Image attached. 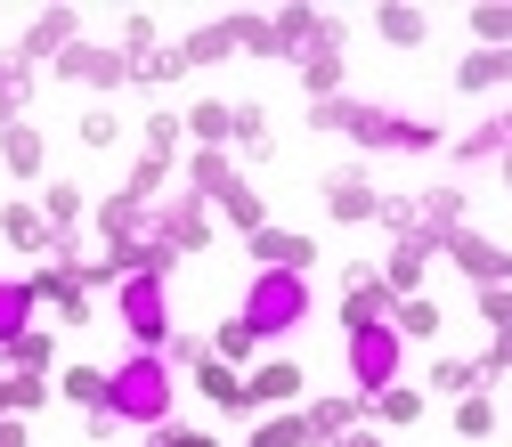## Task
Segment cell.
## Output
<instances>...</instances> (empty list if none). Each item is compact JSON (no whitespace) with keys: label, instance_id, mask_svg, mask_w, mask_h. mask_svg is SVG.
Returning a JSON list of instances; mask_svg holds the SVG:
<instances>
[{"label":"cell","instance_id":"1","mask_svg":"<svg viewBox=\"0 0 512 447\" xmlns=\"http://www.w3.org/2000/svg\"><path fill=\"white\" fill-rule=\"evenodd\" d=\"M106 415L114 423H163L171 415V366L155 350H131L106 374Z\"/></svg>","mask_w":512,"mask_h":447},{"label":"cell","instance_id":"2","mask_svg":"<svg viewBox=\"0 0 512 447\" xmlns=\"http://www.w3.org/2000/svg\"><path fill=\"white\" fill-rule=\"evenodd\" d=\"M301 317H309V285L285 277V269H261V285L244 293V317H236V326H244L252 342H269V334H293Z\"/></svg>","mask_w":512,"mask_h":447},{"label":"cell","instance_id":"3","mask_svg":"<svg viewBox=\"0 0 512 447\" xmlns=\"http://www.w3.org/2000/svg\"><path fill=\"white\" fill-rule=\"evenodd\" d=\"M114 317L131 326V342H139V350H155V342L171 334V309H163V277H122V293H114Z\"/></svg>","mask_w":512,"mask_h":447},{"label":"cell","instance_id":"4","mask_svg":"<svg viewBox=\"0 0 512 447\" xmlns=\"http://www.w3.org/2000/svg\"><path fill=\"white\" fill-rule=\"evenodd\" d=\"M350 374H358L366 399L391 391V382H399V334H391V326H358V334H350Z\"/></svg>","mask_w":512,"mask_h":447},{"label":"cell","instance_id":"5","mask_svg":"<svg viewBox=\"0 0 512 447\" xmlns=\"http://www.w3.org/2000/svg\"><path fill=\"white\" fill-rule=\"evenodd\" d=\"M342 131H350L358 147H439V131H431V122L382 114V106H350V122H342Z\"/></svg>","mask_w":512,"mask_h":447},{"label":"cell","instance_id":"6","mask_svg":"<svg viewBox=\"0 0 512 447\" xmlns=\"http://www.w3.org/2000/svg\"><path fill=\"white\" fill-rule=\"evenodd\" d=\"M155 228H163V252H171V261H179V252H204V244H212V212H204V196H179Z\"/></svg>","mask_w":512,"mask_h":447},{"label":"cell","instance_id":"7","mask_svg":"<svg viewBox=\"0 0 512 447\" xmlns=\"http://www.w3.org/2000/svg\"><path fill=\"white\" fill-rule=\"evenodd\" d=\"M57 74H66V82H90V90H114V82H131V57H122V49H66V57H57Z\"/></svg>","mask_w":512,"mask_h":447},{"label":"cell","instance_id":"8","mask_svg":"<svg viewBox=\"0 0 512 447\" xmlns=\"http://www.w3.org/2000/svg\"><path fill=\"white\" fill-rule=\"evenodd\" d=\"M252 261H261V269H285V277H301V269L317 261V244H309V236H293V228H252Z\"/></svg>","mask_w":512,"mask_h":447},{"label":"cell","instance_id":"9","mask_svg":"<svg viewBox=\"0 0 512 447\" xmlns=\"http://www.w3.org/2000/svg\"><path fill=\"white\" fill-rule=\"evenodd\" d=\"M285 399H301V366L293 358H269L261 374H244V407H285Z\"/></svg>","mask_w":512,"mask_h":447},{"label":"cell","instance_id":"10","mask_svg":"<svg viewBox=\"0 0 512 447\" xmlns=\"http://www.w3.org/2000/svg\"><path fill=\"white\" fill-rule=\"evenodd\" d=\"M326 204H334V220H374V212H382V196H374V179H366V171L326 179Z\"/></svg>","mask_w":512,"mask_h":447},{"label":"cell","instance_id":"11","mask_svg":"<svg viewBox=\"0 0 512 447\" xmlns=\"http://www.w3.org/2000/svg\"><path fill=\"white\" fill-rule=\"evenodd\" d=\"M301 66H309V98H317V106H326V98L342 90V25H334L326 41H317V49L301 57Z\"/></svg>","mask_w":512,"mask_h":447},{"label":"cell","instance_id":"12","mask_svg":"<svg viewBox=\"0 0 512 447\" xmlns=\"http://www.w3.org/2000/svg\"><path fill=\"white\" fill-rule=\"evenodd\" d=\"M187 179H196L187 196H228V187H236L244 171H236V163H228L220 147H196V163H187Z\"/></svg>","mask_w":512,"mask_h":447},{"label":"cell","instance_id":"13","mask_svg":"<svg viewBox=\"0 0 512 447\" xmlns=\"http://www.w3.org/2000/svg\"><path fill=\"white\" fill-rule=\"evenodd\" d=\"M33 309H41V301H33V285H25V277H9V285H0V350H9V342L33 326Z\"/></svg>","mask_w":512,"mask_h":447},{"label":"cell","instance_id":"14","mask_svg":"<svg viewBox=\"0 0 512 447\" xmlns=\"http://www.w3.org/2000/svg\"><path fill=\"white\" fill-rule=\"evenodd\" d=\"M447 252H456V261H464L480 285H496V277H504V252H496L488 236H464V228H456V236H447Z\"/></svg>","mask_w":512,"mask_h":447},{"label":"cell","instance_id":"15","mask_svg":"<svg viewBox=\"0 0 512 447\" xmlns=\"http://www.w3.org/2000/svg\"><path fill=\"white\" fill-rule=\"evenodd\" d=\"M33 301H49V309H66V317H82V277L49 261V269L33 277Z\"/></svg>","mask_w":512,"mask_h":447},{"label":"cell","instance_id":"16","mask_svg":"<svg viewBox=\"0 0 512 447\" xmlns=\"http://www.w3.org/2000/svg\"><path fill=\"white\" fill-rule=\"evenodd\" d=\"M0 236H9V244H25V252H57V228H49L41 212H17V204L0 212Z\"/></svg>","mask_w":512,"mask_h":447},{"label":"cell","instance_id":"17","mask_svg":"<svg viewBox=\"0 0 512 447\" xmlns=\"http://www.w3.org/2000/svg\"><path fill=\"white\" fill-rule=\"evenodd\" d=\"M147 228V196H131V187H122V196H106V236L114 244H131Z\"/></svg>","mask_w":512,"mask_h":447},{"label":"cell","instance_id":"18","mask_svg":"<svg viewBox=\"0 0 512 447\" xmlns=\"http://www.w3.org/2000/svg\"><path fill=\"white\" fill-rule=\"evenodd\" d=\"M0 155H9V171H41V131H33V122H9V131H0Z\"/></svg>","mask_w":512,"mask_h":447},{"label":"cell","instance_id":"19","mask_svg":"<svg viewBox=\"0 0 512 447\" xmlns=\"http://www.w3.org/2000/svg\"><path fill=\"white\" fill-rule=\"evenodd\" d=\"M196 382H204L212 407H244V374H228L220 358H196Z\"/></svg>","mask_w":512,"mask_h":447},{"label":"cell","instance_id":"20","mask_svg":"<svg viewBox=\"0 0 512 447\" xmlns=\"http://www.w3.org/2000/svg\"><path fill=\"white\" fill-rule=\"evenodd\" d=\"M301 423H309V439H350V423H358V399H326V407H309Z\"/></svg>","mask_w":512,"mask_h":447},{"label":"cell","instance_id":"21","mask_svg":"<svg viewBox=\"0 0 512 447\" xmlns=\"http://www.w3.org/2000/svg\"><path fill=\"white\" fill-rule=\"evenodd\" d=\"M25 122V57H0V131Z\"/></svg>","mask_w":512,"mask_h":447},{"label":"cell","instance_id":"22","mask_svg":"<svg viewBox=\"0 0 512 447\" xmlns=\"http://www.w3.org/2000/svg\"><path fill=\"white\" fill-rule=\"evenodd\" d=\"M57 49H74V17H66V9H49V17L33 25V41H25V57H57Z\"/></svg>","mask_w":512,"mask_h":447},{"label":"cell","instance_id":"23","mask_svg":"<svg viewBox=\"0 0 512 447\" xmlns=\"http://www.w3.org/2000/svg\"><path fill=\"white\" fill-rule=\"evenodd\" d=\"M358 326H391V293L382 285H350V334Z\"/></svg>","mask_w":512,"mask_h":447},{"label":"cell","instance_id":"24","mask_svg":"<svg viewBox=\"0 0 512 447\" xmlns=\"http://www.w3.org/2000/svg\"><path fill=\"white\" fill-rule=\"evenodd\" d=\"M9 358H17V374H49V358H57V342H49L41 326H25V334L9 342Z\"/></svg>","mask_w":512,"mask_h":447},{"label":"cell","instance_id":"25","mask_svg":"<svg viewBox=\"0 0 512 447\" xmlns=\"http://www.w3.org/2000/svg\"><path fill=\"white\" fill-rule=\"evenodd\" d=\"M496 82H504V49H480L456 66V90H496Z\"/></svg>","mask_w":512,"mask_h":447},{"label":"cell","instance_id":"26","mask_svg":"<svg viewBox=\"0 0 512 447\" xmlns=\"http://www.w3.org/2000/svg\"><path fill=\"white\" fill-rule=\"evenodd\" d=\"M374 25H382V41H399V49H415V41L431 33V17H423V9H382Z\"/></svg>","mask_w":512,"mask_h":447},{"label":"cell","instance_id":"27","mask_svg":"<svg viewBox=\"0 0 512 447\" xmlns=\"http://www.w3.org/2000/svg\"><path fill=\"white\" fill-rule=\"evenodd\" d=\"M366 407H374V415H382V423H391V431H407V423H415V415H423V391H374V399H366Z\"/></svg>","mask_w":512,"mask_h":447},{"label":"cell","instance_id":"28","mask_svg":"<svg viewBox=\"0 0 512 447\" xmlns=\"http://www.w3.org/2000/svg\"><path fill=\"white\" fill-rule=\"evenodd\" d=\"M228 49H236V33H228V25H204L196 41H187V49H179V57H187V66H220V57H228Z\"/></svg>","mask_w":512,"mask_h":447},{"label":"cell","instance_id":"29","mask_svg":"<svg viewBox=\"0 0 512 447\" xmlns=\"http://www.w3.org/2000/svg\"><path fill=\"white\" fill-rule=\"evenodd\" d=\"M415 285H423V252H415V244H399V252H391V277H382V293L399 301V293H415Z\"/></svg>","mask_w":512,"mask_h":447},{"label":"cell","instance_id":"30","mask_svg":"<svg viewBox=\"0 0 512 447\" xmlns=\"http://www.w3.org/2000/svg\"><path fill=\"white\" fill-rule=\"evenodd\" d=\"M456 431H464V439H496V407H488L480 391H464V407H456Z\"/></svg>","mask_w":512,"mask_h":447},{"label":"cell","instance_id":"31","mask_svg":"<svg viewBox=\"0 0 512 447\" xmlns=\"http://www.w3.org/2000/svg\"><path fill=\"white\" fill-rule=\"evenodd\" d=\"M187 131H196V147H228V106H196V114H179Z\"/></svg>","mask_w":512,"mask_h":447},{"label":"cell","instance_id":"32","mask_svg":"<svg viewBox=\"0 0 512 447\" xmlns=\"http://www.w3.org/2000/svg\"><path fill=\"white\" fill-rule=\"evenodd\" d=\"M171 74H187L179 49H147V57H131V82H171Z\"/></svg>","mask_w":512,"mask_h":447},{"label":"cell","instance_id":"33","mask_svg":"<svg viewBox=\"0 0 512 447\" xmlns=\"http://www.w3.org/2000/svg\"><path fill=\"white\" fill-rule=\"evenodd\" d=\"M391 334H415V342H423V334H439V309H431L423 293H407V301H399V326H391Z\"/></svg>","mask_w":512,"mask_h":447},{"label":"cell","instance_id":"34","mask_svg":"<svg viewBox=\"0 0 512 447\" xmlns=\"http://www.w3.org/2000/svg\"><path fill=\"white\" fill-rule=\"evenodd\" d=\"M220 212H228L236 228H269V220H261V196H252V187H244V179H236V187H228V196H220Z\"/></svg>","mask_w":512,"mask_h":447},{"label":"cell","instance_id":"35","mask_svg":"<svg viewBox=\"0 0 512 447\" xmlns=\"http://www.w3.org/2000/svg\"><path fill=\"white\" fill-rule=\"evenodd\" d=\"M456 155H504V114H488L480 131H464V139H456Z\"/></svg>","mask_w":512,"mask_h":447},{"label":"cell","instance_id":"36","mask_svg":"<svg viewBox=\"0 0 512 447\" xmlns=\"http://www.w3.org/2000/svg\"><path fill=\"white\" fill-rule=\"evenodd\" d=\"M252 447H309V423H301V415H277V423H261Z\"/></svg>","mask_w":512,"mask_h":447},{"label":"cell","instance_id":"37","mask_svg":"<svg viewBox=\"0 0 512 447\" xmlns=\"http://www.w3.org/2000/svg\"><path fill=\"white\" fill-rule=\"evenodd\" d=\"M66 391H74V399L98 415V407H106V374H98V366H74V374H66Z\"/></svg>","mask_w":512,"mask_h":447},{"label":"cell","instance_id":"38","mask_svg":"<svg viewBox=\"0 0 512 447\" xmlns=\"http://www.w3.org/2000/svg\"><path fill=\"white\" fill-rule=\"evenodd\" d=\"M179 147V114H147V163H163Z\"/></svg>","mask_w":512,"mask_h":447},{"label":"cell","instance_id":"39","mask_svg":"<svg viewBox=\"0 0 512 447\" xmlns=\"http://www.w3.org/2000/svg\"><path fill=\"white\" fill-rule=\"evenodd\" d=\"M49 228H74L82 220V196H74V187H49V212H41Z\"/></svg>","mask_w":512,"mask_h":447},{"label":"cell","instance_id":"40","mask_svg":"<svg viewBox=\"0 0 512 447\" xmlns=\"http://www.w3.org/2000/svg\"><path fill=\"white\" fill-rule=\"evenodd\" d=\"M431 382H439V391H456V399H464V391H472V366H464V358H439V366H431Z\"/></svg>","mask_w":512,"mask_h":447},{"label":"cell","instance_id":"41","mask_svg":"<svg viewBox=\"0 0 512 447\" xmlns=\"http://www.w3.org/2000/svg\"><path fill=\"white\" fill-rule=\"evenodd\" d=\"M244 350H252V334H244V326H220V334H212V358H220V366H236Z\"/></svg>","mask_w":512,"mask_h":447},{"label":"cell","instance_id":"42","mask_svg":"<svg viewBox=\"0 0 512 447\" xmlns=\"http://www.w3.org/2000/svg\"><path fill=\"white\" fill-rule=\"evenodd\" d=\"M114 131H122V122H114V114H106V106H98V114H90V122H82V139H90V147H114Z\"/></svg>","mask_w":512,"mask_h":447},{"label":"cell","instance_id":"43","mask_svg":"<svg viewBox=\"0 0 512 447\" xmlns=\"http://www.w3.org/2000/svg\"><path fill=\"white\" fill-rule=\"evenodd\" d=\"M472 25H480V41H488V49H504V9H480Z\"/></svg>","mask_w":512,"mask_h":447},{"label":"cell","instance_id":"44","mask_svg":"<svg viewBox=\"0 0 512 447\" xmlns=\"http://www.w3.org/2000/svg\"><path fill=\"white\" fill-rule=\"evenodd\" d=\"M163 447H212L204 431H163Z\"/></svg>","mask_w":512,"mask_h":447},{"label":"cell","instance_id":"45","mask_svg":"<svg viewBox=\"0 0 512 447\" xmlns=\"http://www.w3.org/2000/svg\"><path fill=\"white\" fill-rule=\"evenodd\" d=\"M0 447H25V423H9V415H0Z\"/></svg>","mask_w":512,"mask_h":447},{"label":"cell","instance_id":"46","mask_svg":"<svg viewBox=\"0 0 512 447\" xmlns=\"http://www.w3.org/2000/svg\"><path fill=\"white\" fill-rule=\"evenodd\" d=\"M350 447H382V439H374V431H358V439H350Z\"/></svg>","mask_w":512,"mask_h":447}]
</instances>
